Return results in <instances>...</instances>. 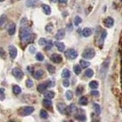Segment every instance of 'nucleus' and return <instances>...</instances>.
<instances>
[{
	"mask_svg": "<svg viewBox=\"0 0 122 122\" xmlns=\"http://www.w3.org/2000/svg\"><path fill=\"white\" fill-rule=\"evenodd\" d=\"M34 34H32L30 31V28H26V27H23L21 28L20 30V38L22 42H25V43H30L32 42L34 39Z\"/></svg>",
	"mask_w": 122,
	"mask_h": 122,
	"instance_id": "1",
	"label": "nucleus"
},
{
	"mask_svg": "<svg viewBox=\"0 0 122 122\" xmlns=\"http://www.w3.org/2000/svg\"><path fill=\"white\" fill-rule=\"evenodd\" d=\"M95 55V51L93 48H87L86 50L83 51L82 56L84 59L86 60H91L92 59Z\"/></svg>",
	"mask_w": 122,
	"mask_h": 122,
	"instance_id": "2",
	"label": "nucleus"
},
{
	"mask_svg": "<svg viewBox=\"0 0 122 122\" xmlns=\"http://www.w3.org/2000/svg\"><path fill=\"white\" fill-rule=\"evenodd\" d=\"M65 56L70 60H75L78 56V53L74 49H68L66 51H65Z\"/></svg>",
	"mask_w": 122,
	"mask_h": 122,
	"instance_id": "3",
	"label": "nucleus"
},
{
	"mask_svg": "<svg viewBox=\"0 0 122 122\" xmlns=\"http://www.w3.org/2000/svg\"><path fill=\"white\" fill-rule=\"evenodd\" d=\"M11 72H12V75L18 79H21L23 78V76H24V72H23V71L21 69L17 68V67L14 68Z\"/></svg>",
	"mask_w": 122,
	"mask_h": 122,
	"instance_id": "4",
	"label": "nucleus"
},
{
	"mask_svg": "<svg viewBox=\"0 0 122 122\" xmlns=\"http://www.w3.org/2000/svg\"><path fill=\"white\" fill-rule=\"evenodd\" d=\"M9 55L11 59H15V57L17 56L18 54V51L17 48L13 45H10L9 47Z\"/></svg>",
	"mask_w": 122,
	"mask_h": 122,
	"instance_id": "5",
	"label": "nucleus"
},
{
	"mask_svg": "<svg viewBox=\"0 0 122 122\" xmlns=\"http://www.w3.org/2000/svg\"><path fill=\"white\" fill-rule=\"evenodd\" d=\"M51 60L55 63H60L63 61V57L61 55L58 54V53H53L51 56Z\"/></svg>",
	"mask_w": 122,
	"mask_h": 122,
	"instance_id": "6",
	"label": "nucleus"
},
{
	"mask_svg": "<svg viewBox=\"0 0 122 122\" xmlns=\"http://www.w3.org/2000/svg\"><path fill=\"white\" fill-rule=\"evenodd\" d=\"M48 86H50V82H44V83H41L38 85L37 86V91L39 92L40 93H43L47 89Z\"/></svg>",
	"mask_w": 122,
	"mask_h": 122,
	"instance_id": "7",
	"label": "nucleus"
},
{
	"mask_svg": "<svg viewBox=\"0 0 122 122\" xmlns=\"http://www.w3.org/2000/svg\"><path fill=\"white\" fill-rule=\"evenodd\" d=\"M114 19L112 17H107L106 18H105L104 20V25L106 28H112L113 25H114Z\"/></svg>",
	"mask_w": 122,
	"mask_h": 122,
	"instance_id": "8",
	"label": "nucleus"
},
{
	"mask_svg": "<svg viewBox=\"0 0 122 122\" xmlns=\"http://www.w3.org/2000/svg\"><path fill=\"white\" fill-rule=\"evenodd\" d=\"M76 111H77V108L76 106L73 104H71L70 105H69L68 107H66V114H72L75 113Z\"/></svg>",
	"mask_w": 122,
	"mask_h": 122,
	"instance_id": "9",
	"label": "nucleus"
},
{
	"mask_svg": "<svg viewBox=\"0 0 122 122\" xmlns=\"http://www.w3.org/2000/svg\"><path fill=\"white\" fill-rule=\"evenodd\" d=\"M34 111V108L31 106H26L22 110V113L24 115H29V114H32Z\"/></svg>",
	"mask_w": 122,
	"mask_h": 122,
	"instance_id": "10",
	"label": "nucleus"
},
{
	"mask_svg": "<svg viewBox=\"0 0 122 122\" xmlns=\"http://www.w3.org/2000/svg\"><path fill=\"white\" fill-rule=\"evenodd\" d=\"M56 108L58 109L59 112L61 114H65L66 113V105L63 102H59L57 103L56 105Z\"/></svg>",
	"mask_w": 122,
	"mask_h": 122,
	"instance_id": "11",
	"label": "nucleus"
},
{
	"mask_svg": "<svg viewBox=\"0 0 122 122\" xmlns=\"http://www.w3.org/2000/svg\"><path fill=\"white\" fill-rule=\"evenodd\" d=\"M16 30V25L14 23H11V24L8 27V33L9 35H14Z\"/></svg>",
	"mask_w": 122,
	"mask_h": 122,
	"instance_id": "12",
	"label": "nucleus"
},
{
	"mask_svg": "<svg viewBox=\"0 0 122 122\" xmlns=\"http://www.w3.org/2000/svg\"><path fill=\"white\" fill-rule=\"evenodd\" d=\"M65 34H66V33H65V30L63 29H60L58 30V31H57V33L56 34V40H62L63 38L65 37Z\"/></svg>",
	"mask_w": 122,
	"mask_h": 122,
	"instance_id": "13",
	"label": "nucleus"
},
{
	"mask_svg": "<svg viewBox=\"0 0 122 122\" xmlns=\"http://www.w3.org/2000/svg\"><path fill=\"white\" fill-rule=\"evenodd\" d=\"M39 0H27L26 1V6L29 8H34L37 5Z\"/></svg>",
	"mask_w": 122,
	"mask_h": 122,
	"instance_id": "14",
	"label": "nucleus"
},
{
	"mask_svg": "<svg viewBox=\"0 0 122 122\" xmlns=\"http://www.w3.org/2000/svg\"><path fill=\"white\" fill-rule=\"evenodd\" d=\"M54 44L56 47V48L58 49V51L60 52H63L64 51V49H65V44L62 42H59V41H55L54 42Z\"/></svg>",
	"mask_w": 122,
	"mask_h": 122,
	"instance_id": "15",
	"label": "nucleus"
},
{
	"mask_svg": "<svg viewBox=\"0 0 122 122\" xmlns=\"http://www.w3.org/2000/svg\"><path fill=\"white\" fill-rule=\"evenodd\" d=\"M42 9H43V11L44 12L45 15H51V9L48 5H46V4H43L42 5Z\"/></svg>",
	"mask_w": 122,
	"mask_h": 122,
	"instance_id": "16",
	"label": "nucleus"
},
{
	"mask_svg": "<svg viewBox=\"0 0 122 122\" xmlns=\"http://www.w3.org/2000/svg\"><path fill=\"white\" fill-rule=\"evenodd\" d=\"M108 66H109V61L108 60H106L105 62L102 64V66L101 68V73L102 74H105L107 70H108Z\"/></svg>",
	"mask_w": 122,
	"mask_h": 122,
	"instance_id": "17",
	"label": "nucleus"
},
{
	"mask_svg": "<svg viewBox=\"0 0 122 122\" xmlns=\"http://www.w3.org/2000/svg\"><path fill=\"white\" fill-rule=\"evenodd\" d=\"M44 75V71L43 70H37L35 72H33L34 78L36 79H40Z\"/></svg>",
	"mask_w": 122,
	"mask_h": 122,
	"instance_id": "18",
	"label": "nucleus"
},
{
	"mask_svg": "<svg viewBox=\"0 0 122 122\" xmlns=\"http://www.w3.org/2000/svg\"><path fill=\"white\" fill-rule=\"evenodd\" d=\"M55 96V93L53 91H47V92L44 93V98L48 99H52Z\"/></svg>",
	"mask_w": 122,
	"mask_h": 122,
	"instance_id": "19",
	"label": "nucleus"
},
{
	"mask_svg": "<svg viewBox=\"0 0 122 122\" xmlns=\"http://www.w3.org/2000/svg\"><path fill=\"white\" fill-rule=\"evenodd\" d=\"M7 20V17L5 15H2L1 17H0V28H2L4 26H5V23Z\"/></svg>",
	"mask_w": 122,
	"mask_h": 122,
	"instance_id": "20",
	"label": "nucleus"
},
{
	"mask_svg": "<svg viewBox=\"0 0 122 122\" xmlns=\"http://www.w3.org/2000/svg\"><path fill=\"white\" fill-rule=\"evenodd\" d=\"M91 34H92V30L89 28H86L83 29V30H82V35H83V37H89Z\"/></svg>",
	"mask_w": 122,
	"mask_h": 122,
	"instance_id": "21",
	"label": "nucleus"
},
{
	"mask_svg": "<svg viewBox=\"0 0 122 122\" xmlns=\"http://www.w3.org/2000/svg\"><path fill=\"white\" fill-rule=\"evenodd\" d=\"M63 78H66L68 79L70 76V71L68 70V69H64L62 72V74H61Z\"/></svg>",
	"mask_w": 122,
	"mask_h": 122,
	"instance_id": "22",
	"label": "nucleus"
},
{
	"mask_svg": "<svg viewBox=\"0 0 122 122\" xmlns=\"http://www.w3.org/2000/svg\"><path fill=\"white\" fill-rule=\"evenodd\" d=\"M79 63H80V66H81V67L84 68V69H86V68L89 67L90 66V63L88 62V61L84 60H80Z\"/></svg>",
	"mask_w": 122,
	"mask_h": 122,
	"instance_id": "23",
	"label": "nucleus"
},
{
	"mask_svg": "<svg viewBox=\"0 0 122 122\" xmlns=\"http://www.w3.org/2000/svg\"><path fill=\"white\" fill-rule=\"evenodd\" d=\"M43 105H44V106L46 107V108H51L52 106V102L51 101V99L45 98L43 100Z\"/></svg>",
	"mask_w": 122,
	"mask_h": 122,
	"instance_id": "24",
	"label": "nucleus"
},
{
	"mask_svg": "<svg viewBox=\"0 0 122 122\" xmlns=\"http://www.w3.org/2000/svg\"><path fill=\"white\" fill-rule=\"evenodd\" d=\"M88 98L86 97V96H82L81 98H79V104L81 105H86L88 104Z\"/></svg>",
	"mask_w": 122,
	"mask_h": 122,
	"instance_id": "25",
	"label": "nucleus"
},
{
	"mask_svg": "<svg viewBox=\"0 0 122 122\" xmlns=\"http://www.w3.org/2000/svg\"><path fill=\"white\" fill-rule=\"evenodd\" d=\"M13 92L15 95H19L21 92V89L20 86H18L17 85L13 86Z\"/></svg>",
	"mask_w": 122,
	"mask_h": 122,
	"instance_id": "26",
	"label": "nucleus"
},
{
	"mask_svg": "<svg viewBox=\"0 0 122 122\" xmlns=\"http://www.w3.org/2000/svg\"><path fill=\"white\" fill-rule=\"evenodd\" d=\"M73 70H74V72L76 73V75H79L82 72V69L79 66V65H75Z\"/></svg>",
	"mask_w": 122,
	"mask_h": 122,
	"instance_id": "27",
	"label": "nucleus"
},
{
	"mask_svg": "<svg viewBox=\"0 0 122 122\" xmlns=\"http://www.w3.org/2000/svg\"><path fill=\"white\" fill-rule=\"evenodd\" d=\"M85 73L88 78H92L94 75V71L92 69H88V70H86Z\"/></svg>",
	"mask_w": 122,
	"mask_h": 122,
	"instance_id": "28",
	"label": "nucleus"
},
{
	"mask_svg": "<svg viewBox=\"0 0 122 122\" xmlns=\"http://www.w3.org/2000/svg\"><path fill=\"white\" fill-rule=\"evenodd\" d=\"M93 108L95 109V112H96V114H99L101 113V107L100 105H99L98 104H97V103H94L93 104Z\"/></svg>",
	"mask_w": 122,
	"mask_h": 122,
	"instance_id": "29",
	"label": "nucleus"
},
{
	"mask_svg": "<svg viewBox=\"0 0 122 122\" xmlns=\"http://www.w3.org/2000/svg\"><path fill=\"white\" fill-rule=\"evenodd\" d=\"M40 116L41 118H43V119H47L48 117V114L45 110H41L40 112Z\"/></svg>",
	"mask_w": 122,
	"mask_h": 122,
	"instance_id": "30",
	"label": "nucleus"
},
{
	"mask_svg": "<svg viewBox=\"0 0 122 122\" xmlns=\"http://www.w3.org/2000/svg\"><path fill=\"white\" fill-rule=\"evenodd\" d=\"M98 86V82L97 81H92L89 82V87L92 89H97Z\"/></svg>",
	"mask_w": 122,
	"mask_h": 122,
	"instance_id": "31",
	"label": "nucleus"
},
{
	"mask_svg": "<svg viewBox=\"0 0 122 122\" xmlns=\"http://www.w3.org/2000/svg\"><path fill=\"white\" fill-rule=\"evenodd\" d=\"M35 59L38 61H43L44 60V56L41 53H37L35 56Z\"/></svg>",
	"mask_w": 122,
	"mask_h": 122,
	"instance_id": "32",
	"label": "nucleus"
},
{
	"mask_svg": "<svg viewBox=\"0 0 122 122\" xmlns=\"http://www.w3.org/2000/svg\"><path fill=\"white\" fill-rule=\"evenodd\" d=\"M55 70H56V69L55 67L52 66V65H47V71L50 72V73H51V74H53L55 72Z\"/></svg>",
	"mask_w": 122,
	"mask_h": 122,
	"instance_id": "33",
	"label": "nucleus"
},
{
	"mask_svg": "<svg viewBox=\"0 0 122 122\" xmlns=\"http://www.w3.org/2000/svg\"><path fill=\"white\" fill-rule=\"evenodd\" d=\"M66 99H67L68 101L72 100V91H70V90L66 91Z\"/></svg>",
	"mask_w": 122,
	"mask_h": 122,
	"instance_id": "34",
	"label": "nucleus"
},
{
	"mask_svg": "<svg viewBox=\"0 0 122 122\" xmlns=\"http://www.w3.org/2000/svg\"><path fill=\"white\" fill-rule=\"evenodd\" d=\"M82 22V18H80L79 16H76L74 18V25L76 26H78L80 23Z\"/></svg>",
	"mask_w": 122,
	"mask_h": 122,
	"instance_id": "35",
	"label": "nucleus"
},
{
	"mask_svg": "<svg viewBox=\"0 0 122 122\" xmlns=\"http://www.w3.org/2000/svg\"><path fill=\"white\" fill-rule=\"evenodd\" d=\"M76 118L81 121H85L86 120V115H84V114H78V115L76 116Z\"/></svg>",
	"mask_w": 122,
	"mask_h": 122,
	"instance_id": "36",
	"label": "nucleus"
},
{
	"mask_svg": "<svg viewBox=\"0 0 122 122\" xmlns=\"http://www.w3.org/2000/svg\"><path fill=\"white\" fill-rule=\"evenodd\" d=\"M106 36H107L106 31H105V30H103V31L102 32V34H101V37H100V42H101L102 44L104 43V41L105 39Z\"/></svg>",
	"mask_w": 122,
	"mask_h": 122,
	"instance_id": "37",
	"label": "nucleus"
},
{
	"mask_svg": "<svg viewBox=\"0 0 122 122\" xmlns=\"http://www.w3.org/2000/svg\"><path fill=\"white\" fill-rule=\"evenodd\" d=\"M82 92H83V87L82 86H79L77 87V89H76V95H81L82 93Z\"/></svg>",
	"mask_w": 122,
	"mask_h": 122,
	"instance_id": "38",
	"label": "nucleus"
},
{
	"mask_svg": "<svg viewBox=\"0 0 122 122\" xmlns=\"http://www.w3.org/2000/svg\"><path fill=\"white\" fill-rule=\"evenodd\" d=\"M34 86V82L32 81L31 79H27L26 80V86L28 87V88H31L32 86Z\"/></svg>",
	"mask_w": 122,
	"mask_h": 122,
	"instance_id": "39",
	"label": "nucleus"
},
{
	"mask_svg": "<svg viewBox=\"0 0 122 122\" xmlns=\"http://www.w3.org/2000/svg\"><path fill=\"white\" fill-rule=\"evenodd\" d=\"M46 30H47V32H52V30L53 29V26L52 24H48L47 26H46Z\"/></svg>",
	"mask_w": 122,
	"mask_h": 122,
	"instance_id": "40",
	"label": "nucleus"
},
{
	"mask_svg": "<svg viewBox=\"0 0 122 122\" xmlns=\"http://www.w3.org/2000/svg\"><path fill=\"white\" fill-rule=\"evenodd\" d=\"M47 46H46V47H45V50H47V51H48V50H51V47H52V46H53V43H52V41H47Z\"/></svg>",
	"mask_w": 122,
	"mask_h": 122,
	"instance_id": "41",
	"label": "nucleus"
},
{
	"mask_svg": "<svg viewBox=\"0 0 122 122\" xmlns=\"http://www.w3.org/2000/svg\"><path fill=\"white\" fill-rule=\"evenodd\" d=\"M47 41L45 39V38H41V39L38 41V44H39L40 45H46V44H47Z\"/></svg>",
	"mask_w": 122,
	"mask_h": 122,
	"instance_id": "42",
	"label": "nucleus"
},
{
	"mask_svg": "<svg viewBox=\"0 0 122 122\" xmlns=\"http://www.w3.org/2000/svg\"><path fill=\"white\" fill-rule=\"evenodd\" d=\"M63 85L64 87L70 86V81H69V79H64L63 82Z\"/></svg>",
	"mask_w": 122,
	"mask_h": 122,
	"instance_id": "43",
	"label": "nucleus"
},
{
	"mask_svg": "<svg viewBox=\"0 0 122 122\" xmlns=\"http://www.w3.org/2000/svg\"><path fill=\"white\" fill-rule=\"evenodd\" d=\"M5 52L4 51V50L2 48H0V56L2 57V58H5Z\"/></svg>",
	"mask_w": 122,
	"mask_h": 122,
	"instance_id": "44",
	"label": "nucleus"
},
{
	"mask_svg": "<svg viewBox=\"0 0 122 122\" xmlns=\"http://www.w3.org/2000/svg\"><path fill=\"white\" fill-rule=\"evenodd\" d=\"M91 95H93V96H98V95H99V92L98 91H92L91 92Z\"/></svg>",
	"mask_w": 122,
	"mask_h": 122,
	"instance_id": "45",
	"label": "nucleus"
},
{
	"mask_svg": "<svg viewBox=\"0 0 122 122\" xmlns=\"http://www.w3.org/2000/svg\"><path fill=\"white\" fill-rule=\"evenodd\" d=\"M28 71L30 72V73H33L34 72V68L31 66H28Z\"/></svg>",
	"mask_w": 122,
	"mask_h": 122,
	"instance_id": "46",
	"label": "nucleus"
},
{
	"mask_svg": "<svg viewBox=\"0 0 122 122\" xmlns=\"http://www.w3.org/2000/svg\"><path fill=\"white\" fill-rule=\"evenodd\" d=\"M34 51H35V48H34V47H30V53H34Z\"/></svg>",
	"mask_w": 122,
	"mask_h": 122,
	"instance_id": "47",
	"label": "nucleus"
},
{
	"mask_svg": "<svg viewBox=\"0 0 122 122\" xmlns=\"http://www.w3.org/2000/svg\"><path fill=\"white\" fill-rule=\"evenodd\" d=\"M60 3H62V4H64V3H66L68 0H57Z\"/></svg>",
	"mask_w": 122,
	"mask_h": 122,
	"instance_id": "48",
	"label": "nucleus"
},
{
	"mask_svg": "<svg viewBox=\"0 0 122 122\" xmlns=\"http://www.w3.org/2000/svg\"><path fill=\"white\" fill-rule=\"evenodd\" d=\"M4 92H5V89H2V88H0V95H3Z\"/></svg>",
	"mask_w": 122,
	"mask_h": 122,
	"instance_id": "49",
	"label": "nucleus"
},
{
	"mask_svg": "<svg viewBox=\"0 0 122 122\" xmlns=\"http://www.w3.org/2000/svg\"><path fill=\"white\" fill-rule=\"evenodd\" d=\"M51 1H52L53 2H57V0H51Z\"/></svg>",
	"mask_w": 122,
	"mask_h": 122,
	"instance_id": "50",
	"label": "nucleus"
},
{
	"mask_svg": "<svg viewBox=\"0 0 122 122\" xmlns=\"http://www.w3.org/2000/svg\"><path fill=\"white\" fill-rule=\"evenodd\" d=\"M5 0H0V2H4Z\"/></svg>",
	"mask_w": 122,
	"mask_h": 122,
	"instance_id": "51",
	"label": "nucleus"
},
{
	"mask_svg": "<svg viewBox=\"0 0 122 122\" xmlns=\"http://www.w3.org/2000/svg\"></svg>",
	"mask_w": 122,
	"mask_h": 122,
	"instance_id": "52",
	"label": "nucleus"
}]
</instances>
